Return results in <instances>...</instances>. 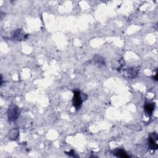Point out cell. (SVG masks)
<instances>
[{
  "label": "cell",
  "mask_w": 158,
  "mask_h": 158,
  "mask_svg": "<svg viewBox=\"0 0 158 158\" xmlns=\"http://www.w3.org/2000/svg\"><path fill=\"white\" fill-rule=\"evenodd\" d=\"M19 109L17 106L13 105L9 106L8 110V117L9 122H15L19 117Z\"/></svg>",
  "instance_id": "obj_1"
},
{
  "label": "cell",
  "mask_w": 158,
  "mask_h": 158,
  "mask_svg": "<svg viewBox=\"0 0 158 158\" xmlns=\"http://www.w3.org/2000/svg\"><path fill=\"white\" fill-rule=\"evenodd\" d=\"M83 98L82 97V94L80 91L79 90L74 91V97L72 99L73 106L76 108V109H79L81 108Z\"/></svg>",
  "instance_id": "obj_2"
},
{
  "label": "cell",
  "mask_w": 158,
  "mask_h": 158,
  "mask_svg": "<svg viewBox=\"0 0 158 158\" xmlns=\"http://www.w3.org/2000/svg\"><path fill=\"white\" fill-rule=\"evenodd\" d=\"M157 139H158V136L157 134L155 132L151 133L148 138V145L149 147L152 150H156L158 148L157 146Z\"/></svg>",
  "instance_id": "obj_3"
},
{
  "label": "cell",
  "mask_w": 158,
  "mask_h": 158,
  "mask_svg": "<svg viewBox=\"0 0 158 158\" xmlns=\"http://www.w3.org/2000/svg\"><path fill=\"white\" fill-rule=\"evenodd\" d=\"M138 69L135 68H130L123 71V75L129 79H134L137 76Z\"/></svg>",
  "instance_id": "obj_4"
},
{
  "label": "cell",
  "mask_w": 158,
  "mask_h": 158,
  "mask_svg": "<svg viewBox=\"0 0 158 158\" xmlns=\"http://www.w3.org/2000/svg\"><path fill=\"white\" fill-rule=\"evenodd\" d=\"M25 36L27 35L23 33V31L21 29H17L14 32L13 35V39L15 40L21 41L23 39H25L27 38Z\"/></svg>",
  "instance_id": "obj_5"
},
{
  "label": "cell",
  "mask_w": 158,
  "mask_h": 158,
  "mask_svg": "<svg viewBox=\"0 0 158 158\" xmlns=\"http://www.w3.org/2000/svg\"><path fill=\"white\" fill-rule=\"evenodd\" d=\"M154 104L151 102H146L145 105V112L148 116H151L154 110Z\"/></svg>",
  "instance_id": "obj_6"
},
{
  "label": "cell",
  "mask_w": 158,
  "mask_h": 158,
  "mask_svg": "<svg viewBox=\"0 0 158 158\" xmlns=\"http://www.w3.org/2000/svg\"><path fill=\"white\" fill-rule=\"evenodd\" d=\"M93 62L97 64L99 67H102L106 65V62L105 59L99 55H95L93 58Z\"/></svg>",
  "instance_id": "obj_7"
},
{
  "label": "cell",
  "mask_w": 158,
  "mask_h": 158,
  "mask_svg": "<svg viewBox=\"0 0 158 158\" xmlns=\"http://www.w3.org/2000/svg\"><path fill=\"white\" fill-rule=\"evenodd\" d=\"M116 156L119 157H122V158H128L129 157V156L127 154L123 149H117L116 151H114V152L113 153Z\"/></svg>",
  "instance_id": "obj_8"
},
{
  "label": "cell",
  "mask_w": 158,
  "mask_h": 158,
  "mask_svg": "<svg viewBox=\"0 0 158 158\" xmlns=\"http://www.w3.org/2000/svg\"><path fill=\"white\" fill-rule=\"evenodd\" d=\"M19 136V130L17 129H13L11 130L9 134V138L11 140H16Z\"/></svg>",
  "instance_id": "obj_9"
},
{
  "label": "cell",
  "mask_w": 158,
  "mask_h": 158,
  "mask_svg": "<svg viewBox=\"0 0 158 158\" xmlns=\"http://www.w3.org/2000/svg\"><path fill=\"white\" fill-rule=\"evenodd\" d=\"M67 154H68L69 156H72V157H78V156L76 154V153H75V151L74 150H71V151L66 152Z\"/></svg>",
  "instance_id": "obj_10"
}]
</instances>
